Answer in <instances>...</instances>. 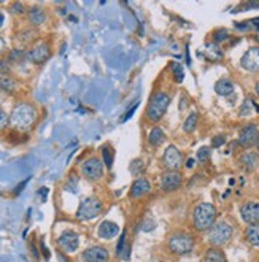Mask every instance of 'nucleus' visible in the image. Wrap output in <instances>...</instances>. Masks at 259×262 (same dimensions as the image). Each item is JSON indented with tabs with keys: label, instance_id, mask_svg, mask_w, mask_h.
Instances as JSON below:
<instances>
[{
	"label": "nucleus",
	"instance_id": "obj_1",
	"mask_svg": "<svg viewBox=\"0 0 259 262\" xmlns=\"http://www.w3.org/2000/svg\"><path fill=\"white\" fill-rule=\"evenodd\" d=\"M37 119V110L34 105L21 102L14 105V108L10 113V124L14 130L26 132L34 126Z\"/></svg>",
	"mask_w": 259,
	"mask_h": 262
},
{
	"label": "nucleus",
	"instance_id": "obj_2",
	"mask_svg": "<svg viewBox=\"0 0 259 262\" xmlns=\"http://www.w3.org/2000/svg\"><path fill=\"white\" fill-rule=\"evenodd\" d=\"M217 220V208L208 202L199 204L194 208L192 213V221L197 230H208L213 227Z\"/></svg>",
	"mask_w": 259,
	"mask_h": 262
},
{
	"label": "nucleus",
	"instance_id": "obj_3",
	"mask_svg": "<svg viewBox=\"0 0 259 262\" xmlns=\"http://www.w3.org/2000/svg\"><path fill=\"white\" fill-rule=\"evenodd\" d=\"M169 105H170L169 94H165V92H156V94L149 99V103H148V110H146L148 119L151 122L161 121L167 108H169Z\"/></svg>",
	"mask_w": 259,
	"mask_h": 262
},
{
	"label": "nucleus",
	"instance_id": "obj_4",
	"mask_svg": "<svg viewBox=\"0 0 259 262\" xmlns=\"http://www.w3.org/2000/svg\"><path fill=\"white\" fill-rule=\"evenodd\" d=\"M169 248L174 254L178 256L189 254L194 248V238L186 232H175L169 238Z\"/></svg>",
	"mask_w": 259,
	"mask_h": 262
},
{
	"label": "nucleus",
	"instance_id": "obj_5",
	"mask_svg": "<svg viewBox=\"0 0 259 262\" xmlns=\"http://www.w3.org/2000/svg\"><path fill=\"white\" fill-rule=\"evenodd\" d=\"M231 237H232V226L226 221H220L217 224H213V227L208 232V240L215 248L226 245L231 240Z\"/></svg>",
	"mask_w": 259,
	"mask_h": 262
},
{
	"label": "nucleus",
	"instance_id": "obj_6",
	"mask_svg": "<svg viewBox=\"0 0 259 262\" xmlns=\"http://www.w3.org/2000/svg\"><path fill=\"white\" fill-rule=\"evenodd\" d=\"M102 211V202L97 197H86L81 200V204L77 211V218L80 221H89L99 216Z\"/></svg>",
	"mask_w": 259,
	"mask_h": 262
},
{
	"label": "nucleus",
	"instance_id": "obj_7",
	"mask_svg": "<svg viewBox=\"0 0 259 262\" xmlns=\"http://www.w3.org/2000/svg\"><path fill=\"white\" fill-rule=\"evenodd\" d=\"M81 172L89 180H100L103 175V162L99 158H89L83 162Z\"/></svg>",
	"mask_w": 259,
	"mask_h": 262
},
{
	"label": "nucleus",
	"instance_id": "obj_8",
	"mask_svg": "<svg viewBox=\"0 0 259 262\" xmlns=\"http://www.w3.org/2000/svg\"><path fill=\"white\" fill-rule=\"evenodd\" d=\"M162 162H164V165L169 168L170 172H177L178 168L181 167V162H183V156H181L180 149L177 146L170 145L169 148L164 151Z\"/></svg>",
	"mask_w": 259,
	"mask_h": 262
},
{
	"label": "nucleus",
	"instance_id": "obj_9",
	"mask_svg": "<svg viewBox=\"0 0 259 262\" xmlns=\"http://www.w3.org/2000/svg\"><path fill=\"white\" fill-rule=\"evenodd\" d=\"M257 140H259V129L256 124L245 126L239 135V145L243 148H250L253 145H257Z\"/></svg>",
	"mask_w": 259,
	"mask_h": 262
},
{
	"label": "nucleus",
	"instance_id": "obj_10",
	"mask_svg": "<svg viewBox=\"0 0 259 262\" xmlns=\"http://www.w3.org/2000/svg\"><path fill=\"white\" fill-rule=\"evenodd\" d=\"M50 56H51V50L50 45L47 43H38L27 53V59L34 64H43L45 60L50 59Z\"/></svg>",
	"mask_w": 259,
	"mask_h": 262
},
{
	"label": "nucleus",
	"instance_id": "obj_11",
	"mask_svg": "<svg viewBox=\"0 0 259 262\" xmlns=\"http://www.w3.org/2000/svg\"><path fill=\"white\" fill-rule=\"evenodd\" d=\"M240 66L248 72L259 70V46H253L240 59Z\"/></svg>",
	"mask_w": 259,
	"mask_h": 262
},
{
	"label": "nucleus",
	"instance_id": "obj_12",
	"mask_svg": "<svg viewBox=\"0 0 259 262\" xmlns=\"http://www.w3.org/2000/svg\"><path fill=\"white\" fill-rule=\"evenodd\" d=\"M57 245L66 253H73L80 245V237L75 232H72V230H66V232L57 238Z\"/></svg>",
	"mask_w": 259,
	"mask_h": 262
},
{
	"label": "nucleus",
	"instance_id": "obj_13",
	"mask_svg": "<svg viewBox=\"0 0 259 262\" xmlns=\"http://www.w3.org/2000/svg\"><path fill=\"white\" fill-rule=\"evenodd\" d=\"M242 220L248 224H257L259 223V202H247L240 208Z\"/></svg>",
	"mask_w": 259,
	"mask_h": 262
},
{
	"label": "nucleus",
	"instance_id": "obj_14",
	"mask_svg": "<svg viewBox=\"0 0 259 262\" xmlns=\"http://www.w3.org/2000/svg\"><path fill=\"white\" fill-rule=\"evenodd\" d=\"M181 186V175L178 172H165L161 177V188L165 192H172Z\"/></svg>",
	"mask_w": 259,
	"mask_h": 262
},
{
	"label": "nucleus",
	"instance_id": "obj_15",
	"mask_svg": "<svg viewBox=\"0 0 259 262\" xmlns=\"http://www.w3.org/2000/svg\"><path fill=\"white\" fill-rule=\"evenodd\" d=\"M84 262H106L109 260V250L103 246H91L83 253Z\"/></svg>",
	"mask_w": 259,
	"mask_h": 262
},
{
	"label": "nucleus",
	"instance_id": "obj_16",
	"mask_svg": "<svg viewBox=\"0 0 259 262\" xmlns=\"http://www.w3.org/2000/svg\"><path fill=\"white\" fill-rule=\"evenodd\" d=\"M151 191V184L146 178H139L135 180L132 188H131V197L132 199H139V197H143L145 194H148Z\"/></svg>",
	"mask_w": 259,
	"mask_h": 262
},
{
	"label": "nucleus",
	"instance_id": "obj_17",
	"mask_svg": "<svg viewBox=\"0 0 259 262\" xmlns=\"http://www.w3.org/2000/svg\"><path fill=\"white\" fill-rule=\"evenodd\" d=\"M118 232H119V227H118L115 223H112V221H103V223L99 226V235H100L102 238L110 240V238H113Z\"/></svg>",
	"mask_w": 259,
	"mask_h": 262
},
{
	"label": "nucleus",
	"instance_id": "obj_18",
	"mask_svg": "<svg viewBox=\"0 0 259 262\" xmlns=\"http://www.w3.org/2000/svg\"><path fill=\"white\" fill-rule=\"evenodd\" d=\"M240 164L247 168L248 172H253L254 168L259 165V154H256V152H245L243 156L240 158Z\"/></svg>",
	"mask_w": 259,
	"mask_h": 262
},
{
	"label": "nucleus",
	"instance_id": "obj_19",
	"mask_svg": "<svg viewBox=\"0 0 259 262\" xmlns=\"http://www.w3.org/2000/svg\"><path fill=\"white\" fill-rule=\"evenodd\" d=\"M215 91H217V94L226 97V96H229V94H232V92H234V84H232V81L229 78H221V80L217 81Z\"/></svg>",
	"mask_w": 259,
	"mask_h": 262
},
{
	"label": "nucleus",
	"instance_id": "obj_20",
	"mask_svg": "<svg viewBox=\"0 0 259 262\" xmlns=\"http://www.w3.org/2000/svg\"><path fill=\"white\" fill-rule=\"evenodd\" d=\"M45 19H47V14H45V11L40 7H32L29 10V21L32 23L34 26L43 24Z\"/></svg>",
	"mask_w": 259,
	"mask_h": 262
},
{
	"label": "nucleus",
	"instance_id": "obj_21",
	"mask_svg": "<svg viewBox=\"0 0 259 262\" xmlns=\"http://www.w3.org/2000/svg\"><path fill=\"white\" fill-rule=\"evenodd\" d=\"M164 140H165V135H164L161 127H153V129H151V132L148 135V142H149L151 146H159L161 143H164Z\"/></svg>",
	"mask_w": 259,
	"mask_h": 262
},
{
	"label": "nucleus",
	"instance_id": "obj_22",
	"mask_svg": "<svg viewBox=\"0 0 259 262\" xmlns=\"http://www.w3.org/2000/svg\"><path fill=\"white\" fill-rule=\"evenodd\" d=\"M245 237L250 245L259 246V224H250L245 232Z\"/></svg>",
	"mask_w": 259,
	"mask_h": 262
},
{
	"label": "nucleus",
	"instance_id": "obj_23",
	"mask_svg": "<svg viewBox=\"0 0 259 262\" xmlns=\"http://www.w3.org/2000/svg\"><path fill=\"white\" fill-rule=\"evenodd\" d=\"M204 262H226V259H224V254L221 253V250H218V248H210L205 253Z\"/></svg>",
	"mask_w": 259,
	"mask_h": 262
},
{
	"label": "nucleus",
	"instance_id": "obj_24",
	"mask_svg": "<svg viewBox=\"0 0 259 262\" xmlns=\"http://www.w3.org/2000/svg\"><path fill=\"white\" fill-rule=\"evenodd\" d=\"M254 110H257V106L254 105L253 99L248 97V99H245V102H243V105H242L240 115H242V116H250V115H253Z\"/></svg>",
	"mask_w": 259,
	"mask_h": 262
},
{
	"label": "nucleus",
	"instance_id": "obj_25",
	"mask_svg": "<svg viewBox=\"0 0 259 262\" xmlns=\"http://www.w3.org/2000/svg\"><path fill=\"white\" fill-rule=\"evenodd\" d=\"M196 127H197V113H191V115L186 118L185 124H183V130L188 132V134H191V132L196 130Z\"/></svg>",
	"mask_w": 259,
	"mask_h": 262
},
{
	"label": "nucleus",
	"instance_id": "obj_26",
	"mask_svg": "<svg viewBox=\"0 0 259 262\" xmlns=\"http://www.w3.org/2000/svg\"><path fill=\"white\" fill-rule=\"evenodd\" d=\"M0 89L11 92V91L16 89V83H14L10 76H0Z\"/></svg>",
	"mask_w": 259,
	"mask_h": 262
},
{
	"label": "nucleus",
	"instance_id": "obj_27",
	"mask_svg": "<svg viewBox=\"0 0 259 262\" xmlns=\"http://www.w3.org/2000/svg\"><path fill=\"white\" fill-rule=\"evenodd\" d=\"M102 156H103V162L106 167L113 165V149L110 146H103L102 148Z\"/></svg>",
	"mask_w": 259,
	"mask_h": 262
},
{
	"label": "nucleus",
	"instance_id": "obj_28",
	"mask_svg": "<svg viewBox=\"0 0 259 262\" xmlns=\"http://www.w3.org/2000/svg\"><path fill=\"white\" fill-rule=\"evenodd\" d=\"M210 158V148H201L197 151V161L199 162H207Z\"/></svg>",
	"mask_w": 259,
	"mask_h": 262
},
{
	"label": "nucleus",
	"instance_id": "obj_29",
	"mask_svg": "<svg viewBox=\"0 0 259 262\" xmlns=\"http://www.w3.org/2000/svg\"><path fill=\"white\" fill-rule=\"evenodd\" d=\"M10 122V118H8V115L0 108V130H4L5 127H7V124Z\"/></svg>",
	"mask_w": 259,
	"mask_h": 262
},
{
	"label": "nucleus",
	"instance_id": "obj_30",
	"mask_svg": "<svg viewBox=\"0 0 259 262\" xmlns=\"http://www.w3.org/2000/svg\"><path fill=\"white\" fill-rule=\"evenodd\" d=\"M172 70H174V73L177 76V81H183V69H181V66L178 62H174L172 64Z\"/></svg>",
	"mask_w": 259,
	"mask_h": 262
},
{
	"label": "nucleus",
	"instance_id": "obj_31",
	"mask_svg": "<svg viewBox=\"0 0 259 262\" xmlns=\"http://www.w3.org/2000/svg\"><path fill=\"white\" fill-rule=\"evenodd\" d=\"M226 38H227V30L220 29V30H217V32H215V41H223Z\"/></svg>",
	"mask_w": 259,
	"mask_h": 262
},
{
	"label": "nucleus",
	"instance_id": "obj_32",
	"mask_svg": "<svg viewBox=\"0 0 259 262\" xmlns=\"http://www.w3.org/2000/svg\"><path fill=\"white\" fill-rule=\"evenodd\" d=\"M10 11H11L13 14H21V13L24 11V7H23L21 4H13L11 8H10Z\"/></svg>",
	"mask_w": 259,
	"mask_h": 262
},
{
	"label": "nucleus",
	"instance_id": "obj_33",
	"mask_svg": "<svg viewBox=\"0 0 259 262\" xmlns=\"http://www.w3.org/2000/svg\"><path fill=\"white\" fill-rule=\"evenodd\" d=\"M224 143V137H215V138H213V146H215V148H218V146H221Z\"/></svg>",
	"mask_w": 259,
	"mask_h": 262
},
{
	"label": "nucleus",
	"instance_id": "obj_34",
	"mask_svg": "<svg viewBox=\"0 0 259 262\" xmlns=\"http://www.w3.org/2000/svg\"><path fill=\"white\" fill-rule=\"evenodd\" d=\"M10 70V67H8V62L7 60H0V72H8Z\"/></svg>",
	"mask_w": 259,
	"mask_h": 262
},
{
	"label": "nucleus",
	"instance_id": "obj_35",
	"mask_svg": "<svg viewBox=\"0 0 259 262\" xmlns=\"http://www.w3.org/2000/svg\"><path fill=\"white\" fill-rule=\"evenodd\" d=\"M23 56H24V54H23V51H19V50H16V51H14V53L11 54V57H14V59H16V57L19 59V57H23Z\"/></svg>",
	"mask_w": 259,
	"mask_h": 262
},
{
	"label": "nucleus",
	"instance_id": "obj_36",
	"mask_svg": "<svg viewBox=\"0 0 259 262\" xmlns=\"http://www.w3.org/2000/svg\"><path fill=\"white\" fill-rule=\"evenodd\" d=\"M4 50H5V41L0 37V53H4Z\"/></svg>",
	"mask_w": 259,
	"mask_h": 262
},
{
	"label": "nucleus",
	"instance_id": "obj_37",
	"mask_svg": "<svg viewBox=\"0 0 259 262\" xmlns=\"http://www.w3.org/2000/svg\"><path fill=\"white\" fill-rule=\"evenodd\" d=\"M4 21H5V18H4V13H2V11H0V27H2V26H4Z\"/></svg>",
	"mask_w": 259,
	"mask_h": 262
},
{
	"label": "nucleus",
	"instance_id": "obj_38",
	"mask_svg": "<svg viewBox=\"0 0 259 262\" xmlns=\"http://www.w3.org/2000/svg\"><path fill=\"white\" fill-rule=\"evenodd\" d=\"M188 167H189V168H191V167H194V161H192V159H189V161H188Z\"/></svg>",
	"mask_w": 259,
	"mask_h": 262
},
{
	"label": "nucleus",
	"instance_id": "obj_39",
	"mask_svg": "<svg viewBox=\"0 0 259 262\" xmlns=\"http://www.w3.org/2000/svg\"><path fill=\"white\" fill-rule=\"evenodd\" d=\"M256 94L259 96V81H257V84H256Z\"/></svg>",
	"mask_w": 259,
	"mask_h": 262
},
{
	"label": "nucleus",
	"instance_id": "obj_40",
	"mask_svg": "<svg viewBox=\"0 0 259 262\" xmlns=\"http://www.w3.org/2000/svg\"><path fill=\"white\" fill-rule=\"evenodd\" d=\"M257 151H259V140H257Z\"/></svg>",
	"mask_w": 259,
	"mask_h": 262
}]
</instances>
